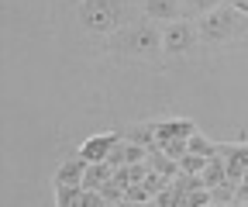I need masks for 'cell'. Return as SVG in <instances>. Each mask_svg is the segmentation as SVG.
<instances>
[{"instance_id": "cell-16", "label": "cell", "mask_w": 248, "mask_h": 207, "mask_svg": "<svg viewBox=\"0 0 248 207\" xmlns=\"http://www.w3.org/2000/svg\"><path fill=\"white\" fill-rule=\"evenodd\" d=\"M148 197H152V190L141 187V183H135V187L124 190V200H135V204H148Z\"/></svg>"}, {"instance_id": "cell-6", "label": "cell", "mask_w": 248, "mask_h": 207, "mask_svg": "<svg viewBox=\"0 0 248 207\" xmlns=\"http://www.w3.org/2000/svg\"><path fill=\"white\" fill-rule=\"evenodd\" d=\"M155 128V142H172V138H193L197 135V125L186 121V117H166V121H152Z\"/></svg>"}, {"instance_id": "cell-9", "label": "cell", "mask_w": 248, "mask_h": 207, "mask_svg": "<svg viewBox=\"0 0 248 207\" xmlns=\"http://www.w3.org/2000/svg\"><path fill=\"white\" fill-rule=\"evenodd\" d=\"M110 176H114V166H110V162H90L86 173H83V187H86V190H100Z\"/></svg>"}, {"instance_id": "cell-5", "label": "cell", "mask_w": 248, "mask_h": 207, "mask_svg": "<svg viewBox=\"0 0 248 207\" xmlns=\"http://www.w3.org/2000/svg\"><path fill=\"white\" fill-rule=\"evenodd\" d=\"M124 142V131H104V135H93L79 145V156L86 162H107V156Z\"/></svg>"}, {"instance_id": "cell-13", "label": "cell", "mask_w": 248, "mask_h": 207, "mask_svg": "<svg viewBox=\"0 0 248 207\" xmlns=\"http://www.w3.org/2000/svg\"><path fill=\"white\" fill-rule=\"evenodd\" d=\"M124 138L145 145V149H159V142H155V128H152V125H135V128L124 131Z\"/></svg>"}, {"instance_id": "cell-15", "label": "cell", "mask_w": 248, "mask_h": 207, "mask_svg": "<svg viewBox=\"0 0 248 207\" xmlns=\"http://www.w3.org/2000/svg\"><path fill=\"white\" fill-rule=\"evenodd\" d=\"M79 207H110V204H107V197H104L100 190H83Z\"/></svg>"}, {"instance_id": "cell-19", "label": "cell", "mask_w": 248, "mask_h": 207, "mask_svg": "<svg viewBox=\"0 0 248 207\" xmlns=\"http://www.w3.org/2000/svg\"><path fill=\"white\" fill-rule=\"evenodd\" d=\"M73 4H83V0H73Z\"/></svg>"}, {"instance_id": "cell-3", "label": "cell", "mask_w": 248, "mask_h": 207, "mask_svg": "<svg viewBox=\"0 0 248 207\" xmlns=\"http://www.w3.org/2000/svg\"><path fill=\"white\" fill-rule=\"evenodd\" d=\"M128 17L124 0H83L79 4V24L93 35H117Z\"/></svg>"}, {"instance_id": "cell-18", "label": "cell", "mask_w": 248, "mask_h": 207, "mask_svg": "<svg viewBox=\"0 0 248 207\" xmlns=\"http://www.w3.org/2000/svg\"><path fill=\"white\" fill-rule=\"evenodd\" d=\"M114 207H145V204H135V200H121V204H114Z\"/></svg>"}, {"instance_id": "cell-8", "label": "cell", "mask_w": 248, "mask_h": 207, "mask_svg": "<svg viewBox=\"0 0 248 207\" xmlns=\"http://www.w3.org/2000/svg\"><path fill=\"white\" fill-rule=\"evenodd\" d=\"M86 166H90V162H86V159L76 152L73 159H66V162L59 166V173H55V183H79V187H83V173H86Z\"/></svg>"}, {"instance_id": "cell-10", "label": "cell", "mask_w": 248, "mask_h": 207, "mask_svg": "<svg viewBox=\"0 0 248 207\" xmlns=\"http://www.w3.org/2000/svg\"><path fill=\"white\" fill-rule=\"evenodd\" d=\"M83 190L86 187H79V183H55V204L59 207H79Z\"/></svg>"}, {"instance_id": "cell-17", "label": "cell", "mask_w": 248, "mask_h": 207, "mask_svg": "<svg viewBox=\"0 0 248 207\" xmlns=\"http://www.w3.org/2000/svg\"><path fill=\"white\" fill-rule=\"evenodd\" d=\"M228 7H234V11H241V14H248V0H224Z\"/></svg>"}, {"instance_id": "cell-12", "label": "cell", "mask_w": 248, "mask_h": 207, "mask_svg": "<svg viewBox=\"0 0 248 207\" xmlns=\"http://www.w3.org/2000/svg\"><path fill=\"white\" fill-rule=\"evenodd\" d=\"M186 149H190L193 156H203V159H214V156H221V145H214L210 138H203L200 131L190 138V142H186Z\"/></svg>"}, {"instance_id": "cell-14", "label": "cell", "mask_w": 248, "mask_h": 207, "mask_svg": "<svg viewBox=\"0 0 248 207\" xmlns=\"http://www.w3.org/2000/svg\"><path fill=\"white\" fill-rule=\"evenodd\" d=\"M207 162H210V159H203V156H193V152H186V156L179 159V169H183V176H200V173L207 169Z\"/></svg>"}, {"instance_id": "cell-7", "label": "cell", "mask_w": 248, "mask_h": 207, "mask_svg": "<svg viewBox=\"0 0 248 207\" xmlns=\"http://www.w3.org/2000/svg\"><path fill=\"white\" fill-rule=\"evenodd\" d=\"M141 11L148 21H179L183 17V0H141Z\"/></svg>"}, {"instance_id": "cell-4", "label": "cell", "mask_w": 248, "mask_h": 207, "mask_svg": "<svg viewBox=\"0 0 248 207\" xmlns=\"http://www.w3.org/2000/svg\"><path fill=\"white\" fill-rule=\"evenodd\" d=\"M197 38H200V32L193 28L190 17L169 21V24L162 28V52H166V55H186V52L197 48Z\"/></svg>"}, {"instance_id": "cell-11", "label": "cell", "mask_w": 248, "mask_h": 207, "mask_svg": "<svg viewBox=\"0 0 248 207\" xmlns=\"http://www.w3.org/2000/svg\"><path fill=\"white\" fill-rule=\"evenodd\" d=\"M217 7H224V0H183V17H203Z\"/></svg>"}, {"instance_id": "cell-2", "label": "cell", "mask_w": 248, "mask_h": 207, "mask_svg": "<svg viewBox=\"0 0 248 207\" xmlns=\"http://www.w3.org/2000/svg\"><path fill=\"white\" fill-rule=\"evenodd\" d=\"M110 52L128 55V59H155L162 52V32L155 24H124L121 32L110 38Z\"/></svg>"}, {"instance_id": "cell-1", "label": "cell", "mask_w": 248, "mask_h": 207, "mask_svg": "<svg viewBox=\"0 0 248 207\" xmlns=\"http://www.w3.org/2000/svg\"><path fill=\"white\" fill-rule=\"evenodd\" d=\"M197 32H200V42H207V45L241 42V38H248V14H241V11L224 4V7L203 14L200 24H197Z\"/></svg>"}]
</instances>
